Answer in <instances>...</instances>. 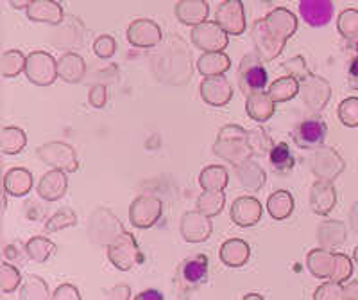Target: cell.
Returning <instances> with one entry per match:
<instances>
[{
	"label": "cell",
	"instance_id": "cell-1",
	"mask_svg": "<svg viewBox=\"0 0 358 300\" xmlns=\"http://www.w3.org/2000/svg\"><path fill=\"white\" fill-rule=\"evenodd\" d=\"M297 29V20L289 9H274L267 18L258 20L252 31V40L257 43L260 58L271 62L281 53L285 40Z\"/></svg>",
	"mask_w": 358,
	"mask_h": 300
},
{
	"label": "cell",
	"instance_id": "cell-2",
	"mask_svg": "<svg viewBox=\"0 0 358 300\" xmlns=\"http://www.w3.org/2000/svg\"><path fill=\"white\" fill-rule=\"evenodd\" d=\"M238 81H241V90L245 95L265 90V87H267V70L262 65V58H258L257 54H245V58L241 63Z\"/></svg>",
	"mask_w": 358,
	"mask_h": 300
},
{
	"label": "cell",
	"instance_id": "cell-3",
	"mask_svg": "<svg viewBox=\"0 0 358 300\" xmlns=\"http://www.w3.org/2000/svg\"><path fill=\"white\" fill-rule=\"evenodd\" d=\"M108 257L118 270H131L138 259V245L134 236L126 231L117 234V238L108 245Z\"/></svg>",
	"mask_w": 358,
	"mask_h": 300
},
{
	"label": "cell",
	"instance_id": "cell-4",
	"mask_svg": "<svg viewBox=\"0 0 358 300\" xmlns=\"http://www.w3.org/2000/svg\"><path fill=\"white\" fill-rule=\"evenodd\" d=\"M25 74L36 85L47 87L57 78V62L47 53H31L25 60Z\"/></svg>",
	"mask_w": 358,
	"mask_h": 300
},
{
	"label": "cell",
	"instance_id": "cell-5",
	"mask_svg": "<svg viewBox=\"0 0 358 300\" xmlns=\"http://www.w3.org/2000/svg\"><path fill=\"white\" fill-rule=\"evenodd\" d=\"M192 40L206 53H222L228 47V33L217 22H201L192 31Z\"/></svg>",
	"mask_w": 358,
	"mask_h": 300
},
{
	"label": "cell",
	"instance_id": "cell-6",
	"mask_svg": "<svg viewBox=\"0 0 358 300\" xmlns=\"http://www.w3.org/2000/svg\"><path fill=\"white\" fill-rule=\"evenodd\" d=\"M162 216V202L156 196L143 194L138 196L129 207L131 225L136 229H151Z\"/></svg>",
	"mask_w": 358,
	"mask_h": 300
},
{
	"label": "cell",
	"instance_id": "cell-7",
	"mask_svg": "<svg viewBox=\"0 0 358 300\" xmlns=\"http://www.w3.org/2000/svg\"><path fill=\"white\" fill-rule=\"evenodd\" d=\"M217 24L228 34H242L245 31L244 4L242 0H226L217 9Z\"/></svg>",
	"mask_w": 358,
	"mask_h": 300
},
{
	"label": "cell",
	"instance_id": "cell-8",
	"mask_svg": "<svg viewBox=\"0 0 358 300\" xmlns=\"http://www.w3.org/2000/svg\"><path fill=\"white\" fill-rule=\"evenodd\" d=\"M328 128L321 119H306L301 124H297L292 132V139L299 148L310 149L324 144Z\"/></svg>",
	"mask_w": 358,
	"mask_h": 300
},
{
	"label": "cell",
	"instance_id": "cell-9",
	"mask_svg": "<svg viewBox=\"0 0 358 300\" xmlns=\"http://www.w3.org/2000/svg\"><path fill=\"white\" fill-rule=\"evenodd\" d=\"M38 156L47 164L54 165L57 169H65V171H76L78 169V158L76 153L70 146L63 142H50L38 149Z\"/></svg>",
	"mask_w": 358,
	"mask_h": 300
},
{
	"label": "cell",
	"instance_id": "cell-10",
	"mask_svg": "<svg viewBox=\"0 0 358 300\" xmlns=\"http://www.w3.org/2000/svg\"><path fill=\"white\" fill-rule=\"evenodd\" d=\"M299 15L312 27H322L334 18V4L331 0H299Z\"/></svg>",
	"mask_w": 358,
	"mask_h": 300
},
{
	"label": "cell",
	"instance_id": "cell-11",
	"mask_svg": "<svg viewBox=\"0 0 358 300\" xmlns=\"http://www.w3.org/2000/svg\"><path fill=\"white\" fill-rule=\"evenodd\" d=\"M201 95L212 107H224L229 103L233 90L229 81L222 74L206 76V79L201 83Z\"/></svg>",
	"mask_w": 358,
	"mask_h": 300
},
{
	"label": "cell",
	"instance_id": "cell-12",
	"mask_svg": "<svg viewBox=\"0 0 358 300\" xmlns=\"http://www.w3.org/2000/svg\"><path fill=\"white\" fill-rule=\"evenodd\" d=\"M127 40L134 47H155L162 40V31L151 20L140 18L134 20L127 29Z\"/></svg>",
	"mask_w": 358,
	"mask_h": 300
},
{
	"label": "cell",
	"instance_id": "cell-13",
	"mask_svg": "<svg viewBox=\"0 0 358 300\" xmlns=\"http://www.w3.org/2000/svg\"><path fill=\"white\" fill-rule=\"evenodd\" d=\"M181 234L187 241L197 243L204 241L212 234V221L210 216L203 214L201 210L196 212H187L185 214L183 221H181Z\"/></svg>",
	"mask_w": 358,
	"mask_h": 300
},
{
	"label": "cell",
	"instance_id": "cell-14",
	"mask_svg": "<svg viewBox=\"0 0 358 300\" xmlns=\"http://www.w3.org/2000/svg\"><path fill=\"white\" fill-rule=\"evenodd\" d=\"M262 218V205L257 198H236L231 205V219L238 226L257 225Z\"/></svg>",
	"mask_w": 358,
	"mask_h": 300
},
{
	"label": "cell",
	"instance_id": "cell-15",
	"mask_svg": "<svg viewBox=\"0 0 358 300\" xmlns=\"http://www.w3.org/2000/svg\"><path fill=\"white\" fill-rule=\"evenodd\" d=\"M179 275L188 288H199L208 280V257L204 254L194 255L179 266Z\"/></svg>",
	"mask_w": 358,
	"mask_h": 300
},
{
	"label": "cell",
	"instance_id": "cell-16",
	"mask_svg": "<svg viewBox=\"0 0 358 300\" xmlns=\"http://www.w3.org/2000/svg\"><path fill=\"white\" fill-rule=\"evenodd\" d=\"M66 185L69 182H66V175L63 173V169H52L41 177L40 184H38V194L47 202H56L66 193Z\"/></svg>",
	"mask_w": 358,
	"mask_h": 300
},
{
	"label": "cell",
	"instance_id": "cell-17",
	"mask_svg": "<svg viewBox=\"0 0 358 300\" xmlns=\"http://www.w3.org/2000/svg\"><path fill=\"white\" fill-rule=\"evenodd\" d=\"M27 17L36 22L59 24L63 20V9L54 0H33L27 8Z\"/></svg>",
	"mask_w": 358,
	"mask_h": 300
},
{
	"label": "cell",
	"instance_id": "cell-18",
	"mask_svg": "<svg viewBox=\"0 0 358 300\" xmlns=\"http://www.w3.org/2000/svg\"><path fill=\"white\" fill-rule=\"evenodd\" d=\"M249 255H251L249 245L242 239H229L220 247V261L231 268L244 266L248 263Z\"/></svg>",
	"mask_w": 358,
	"mask_h": 300
},
{
	"label": "cell",
	"instance_id": "cell-19",
	"mask_svg": "<svg viewBox=\"0 0 358 300\" xmlns=\"http://www.w3.org/2000/svg\"><path fill=\"white\" fill-rule=\"evenodd\" d=\"M274 101L273 97L265 92H257V94L248 95V114L251 119L258 121V123H264V121H268L274 114Z\"/></svg>",
	"mask_w": 358,
	"mask_h": 300
},
{
	"label": "cell",
	"instance_id": "cell-20",
	"mask_svg": "<svg viewBox=\"0 0 358 300\" xmlns=\"http://www.w3.org/2000/svg\"><path fill=\"white\" fill-rule=\"evenodd\" d=\"M4 189L13 196H25L33 189V177L24 168L9 169L4 177Z\"/></svg>",
	"mask_w": 358,
	"mask_h": 300
},
{
	"label": "cell",
	"instance_id": "cell-21",
	"mask_svg": "<svg viewBox=\"0 0 358 300\" xmlns=\"http://www.w3.org/2000/svg\"><path fill=\"white\" fill-rule=\"evenodd\" d=\"M85 70V60L81 56H78V54H63L62 58L57 60V76L69 83H76L79 79H83Z\"/></svg>",
	"mask_w": 358,
	"mask_h": 300
},
{
	"label": "cell",
	"instance_id": "cell-22",
	"mask_svg": "<svg viewBox=\"0 0 358 300\" xmlns=\"http://www.w3.org/2000/svg\"><path fill=\"white\" fill-rule=\"evenodd\" d=\"M308 270L312 271L313 277L317 279H331L335 268V254L326 250H312L308 254Z\"/></svg>",
	"mask_w": 358,
	"mask_h": 300
},
{
	"label": "cell",
	"instance_id": "cell-23",
	"mask_svg": "<svg viewBox=\"0 0 358 300\" xmlns=\"http://www.w3.org/2000/svg\"><path fill=\"white\" fill-rule=\"evenodd\" d=\"M337 196H335V189L328 182H317L312 189V209L317 214H328L334 209Z\"/></svg>",
	"mask_w": 358,
	"mask_h": 300
},
{
	"label": "cell",
	"instance_id": "cell-24",
	"mask_svg": "<svg viewBox=\"0 0 358 300\" xmlns=\"http://www.w3.org/2000/svg\"><path fill=\"white\" fill-rule=\"evenodd\" d=\"M267 212L274 219H287L294 212V198L289 191H276L268 196Z\"/></svg>",
	"mask_w": 358,
	"mask_h": 300
},
{
	"label": "cell",
	"instance_id": "cell-25",
	"mask_svg": "<svg viewBox=\"0 0 358 300\" xmlns=\"http://www.w3.org/2000/svg\"><path fill=\"white\" fill-rule=\"evenodd\" d=\"M231 67V62L224 53H206L197 62V69L203 76H219Z\"/></svg>",
	"mask_w": 358,
	"mask_h": 300
},
{
	"label": "cell",
	"instance_id": "cell-26",
	"mask_svg": "<svg viewBox=\"0 0 358 300\" xmlns=\"http://www.w3.org/2000/svg\"><path fill=\"white\" fill-rule=\"evenodd\" d=\"M176 13L179 20L185 24H199L208 15V6L203 0H183L181 4H178Z\"/></svg>",
	"mask_w": 358,
	"mask_h": 300
},
{
	"label": "cell",
	"instance_id": "cell-27",
	"mask_svg": "<svg viewBox=\"0 0 358 300\" xmlns=\"http://www.w3.org/2000/svg\"><path fill=\"white\" fill-rule=\"evenodd\" d=\"M297 92H299V83L292 76H285V78H280L268 87L267 94L273 97L274 103H285L290 101L292 97H296Z\"/></svg>",
	"mask_w": 358,
	"mask_h": 300
},
{
	"label": "cell",
	"instance_id": "cell-28",
	"mask_svg": "<svg viewBox=\"0 0 358 300\" xmlns=\"http://www.w3.org/2000/svg\"><path fill=\"white\" fill-rule=\"evenodd\" d=\"M199 184L204 191H224L228 185V171L222 165H208L201 173Z\"/></svg>",
	"mask_w": 358,
	"mask_h": 300
},
{
	"label": "cell",
	"instance_id": "cell-29",
	"mask_svg": "<svg viewBox=\"0 0 358 300\" xmlns=\"http://www.w3.org/2000/svg\"><path fill=\"white\" fill-rule=\"evenodd\" d=\"M268 161H271V165L281 175L289 173L290 169L296 165V158H294L289 144H285V142H280V144H276L271 149V153H268Z\"/></svg>",
	"mask_w": 358,
	"mask_h": 300
},
{
	"label": "cell",
	"instance_id": "cell-30",
	"mask_svg": "<svg viewBox=\"0 0 358 300\" xmlns=\"http://www.w3.org/2000/svg\"><path fill=\"white\" fill-rule=\"evenodd\" d=\"M27 144V137L17 126H6L2 130V153L6 155H17Z\"/></svg>",
	"mask_w": 358,
	"mask_h": 300
},
{
	"label": "cell",
	"instance_id": "cell-31",
	"mask_svg": "<svg viewBox=\"0 0 358 300\" xmlns=\"http://www.w3.org/2000/svg\"><path fill=\"white\" fill-rule=\"evenodd\" d=\"M224 198L222 191H204L197 200V210H201L206 216H217L224 209Z\"/></svg>",
	"mask_w": 358,
	"mask_h": 300
},
{
	"label": "cell",
	"instance_id": "cell-32",
	"mask_svg": "<svg viewBox=\"0 0 358 300\" xmlns=\"http://www.w3.org/2000/svg\"><path fill=\"white\" fill-rule=\"evenodd\" d=\"M27 255L36 263H45L47 259H50V255L54 254L56 247H54V243L47 238H33L31 241L27 243Z\"/></svg>",
	"mask_w": 358,
	"mask_h": 300
},
{
	"label": "cell",
	"instance_id": "cell-33",
	"mask_svg": "<svg viewBox=\"0 0 358 300\" xmlns=\"http://www.w3.org/2000/svg\"><path fill=\"white\" fill-rule=\"evenodd\" d=\"M50 293L47 292V284L40 277L29 275L22 284L20 299H49Z\"/></svg>",
	"mask_w": 358,
	"mask_h": 300
},
{
	"label": "cell",
	"instance_id": "cell-34",
	"mask_svg": "<svg viewBox=\"0 0 358 300\" xmlns=\"http://www.w3.org/2000/svg\"><path fill=\"white\" fill-rule=\"evenodd\" d=\"M25 60L24 54L18 50H9V53L2 54V76L6 78H15L20 74L22 69H25Z\"/></svg>",
	"mask_w": 358,
	"mask_h": 300
},
{
	"label": "cell",
	"instance_id": "cell-35",
	"mask_svg": "<svg viewBox=\"0 0 358 300\" xmlns=\"http://www.w3.org/2000/svg\"><path fill=\"white\" fill-rule=\"evenodd\" d=\"M338 31L348 40H355L358 36V11L357 9H346L338 17Z\"/></svg>",
	"mask_w": 358,
	"mask_h": 300
},
{
	"label": "cell",
	"instance_id": "cell-36",
	"mask_svg": "<svg viewBox=\"0 0 358 300\" xmlns=\"http://www.w3.org/2000/svg\"><path fill=\"white\" fill-rule=\"evenodd\" d=\"M338 119L344 126H358V97H348L338 104Z\"/></svg>",
	"mask_w": 358,
	"mask_h": 300
},
{
	"label": "cell",
	"instance_id": "cell-37",
	"mask_svg": "<svg viewBox=\"0 0 358 300\" xmlns=\"http://www.w3.org/2000/svg\"><path fill=\"white\" fill-rule=\"evenodd\" d=\"M78 218H76V212L72 209H59L52 218L47 221V231L49 232H57L66 226L76 225Z\"/></svg>",
	"mask_w": 358,
	"mask_h": 300
},
{
	"label": "cell",
	"instance_id": "cell-38",
	"mask_svg": "<svg viewBox=\"0 0 358 300\" xmlns=\"http://www.w3.org/2000/svg\"><path fill=\"white\" fill-rule=\"evenodd\" d=\"M353 273V264L351 259L344 254H335V268L334 273H331V279L335 282H344V280L350 279V275Z\"/></svg>",
	"mask_w": 358,
	"mask_h": 300
},
{
	"label": "cell",
	"instance_id": "cell-39",
	"mask_svg": "<svg viewBox=\"0 0 358 300\" xmlns=\"http://www.w3.org/2000/svg\"><path fill=\"white\" fill-rule=\"evenodd\" d=\"M22 277L18 273L17 268H13L11 264H2V292H13L18 288Z\"/></svg>",
	"mask_w": 358,
	"mask_h": 300
},
{
	"label": "cell",
	"instance_id": "cell-40",
	"mask_svg": "<svg viewBox=\"0 0 358 300\" xmlns=\"http://www.w3.org/2000/svg\"><path fill=\"white\" fill-rule=\"evenodd\" d=\"M313 299H344V286H341V282H331L322 284L321 288L315 292Z\"/></svg>",
	"mask_w": 358,
	"mask_h": 300
},
{
	"label": "cell",
	"instance_id": "cell-41",
	"mask_svg": "<svg viewBox=\"0 0 358 300\" xmlns=\"http://www.w3.org/2000/svg\"><path fill=\"white\" fill-rule=\"evenodd\" d=\"M94 50L99 58H111L117 50V43L111 36H101L94 43Z\"/></svg>",
	"mask_w": 358,
	"mask_h": 300
},
{
	"label": "cell",
	"instance_id": "cell-42",
	"mask_svg": "<svg viewBox=\"0 0 358 300\" xmlns=\"http://www.w3.org/2000/svg\"><path fill=\"white\" fill-rule=\"evenodd\" d=\"M90 104L95 108H102L106 104V87L104 85H97L90 90Z\"/></svg>",
	"mask_w": 358,
	"mask_h": 300
},
{
	"label": "cell",
	"instance_id": "cell-43",
	"mask_svg": "<svg viewBox=\"0 0 358 300\" xmlns=\"http://www.w3.org/2000/svg\"><path fill=\"white\" fill-rule=\"evenodd\" d=\"M52 299L79 300L81 299V293H79L78 288H76V286H72V284H62V286L56 289V293L52 295Z\"/></svg>",
	"mask_w": 358,
	"mask_h": 300
},
{
	"label": "cell",
	"instance_id": "cell-44",
	"mask_svg": "<svg viewBox=\"0 0 358 300\" xmlns=\"http://www.w3.org/2000/svg\"><path fill=\"white\" fill-rule=\"evenodd\" d=\"M348 81H350V87L353 90H358V58H355L350 63V69H348Z\"/></svg>",
	"mask_w": 358,
	"mask_h": 300
},
{
	"label": "cell",
	"instance_id": "cell-45",
	"mask_svg": "<svg viewBox=\"0 0 358 300\" xmlns=\"http://www.w3.org/2000/svg\"><path fill=\"white\" fill-rule=\"evenodd\" d=\"M344 299H358V282L353 280L351 284L344 286Z\"/></svg>",
	"mask_w": 358,
	"mask_h": 300
},
{
	"label": "cell",
	"instance_id": "cell-46",
	"mask_svg": "<svg viewBox=\"0 0 358 300\" xmlns=\"http://www.w3.org/2000/svg\"><path fill=\"white\" fill-rule=\"evenodd\" d=\"M136 299H140V300H143V299H158V300H162L163 295L159 292H155V289H149V292L140 293V295L136 296Z\"/></svg>",
	"mask_w": 358,
	"mask_h": 300
},
{
	"label": "cell",
	"instance_id": "cell-47",
	"mask_svg": "<svg viewBox=\"0 0 358 300\" xmlns=\"http://www.w3.org/2000/svg\"><path fill=\"white\" fill-rule=\"evenodd\" d=\"M31 2H33V0H11V4H13V8H25V6H31Z\"/></svg>",
	"mask_w": 358,
	"mask_h": 300
},
{
	"label": "cell",
	"instance_id": "cell-48",
	"mask_svg": "<svg viewBox=\"0 0 358 300\" xmlns=\"http://www.w3.org/2000/svg\"><path fill=\"white\" fill-rule=\"evenodd\" d=\"M245 299H248V300H251V299H255V300H264V296L257 295V293H249V295H245Z\"/></svg>",
	"mask_w": 358,
	"mask_h": 300
},
{
	"label": "cell",
	"instance_id": "cell-49",
	"mask_svg": "<svg viewBox=\"0 0 358 300\" xmlns=\"http://www.w3.org/2000/svg\"><path fill=\"white\" fill-rule=\"evenodd\" d=\"M353 257H355V261H357V263H358V247L355 248V254H353Z\"/></svg>",
	"mask_w": 358,
	"mask_h": 300
},
{
	"label": "cell",
	"instance_id": "cell-50",
	"mask_svg": "<svg viewBox=\"0 0 358 300\" xmlns=\"http://www.w3.org/2000/svg\"><path fill=\"white\" fill-rule=\"evenodd\" d=\"M355 50H357V54H358V40H357V43H355Z\"/></svg>",
	"mask_w": 358,
	"mask_h": 300
}]
</instances>
